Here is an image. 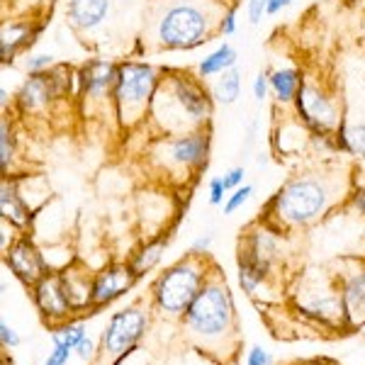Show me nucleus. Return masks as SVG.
<instances>
[{"label":"nucleus","mask_w":365,"mask_h":365,"mask_svg":"<svg viewBox=\"0 0 365 365\" xmlns=\"http://www.w3.org/2000/svg\"><path fill=\"white\" fill-rule=\"evenodd\" d=\"M246 365H273V356L263 349V346H251L246 351Z\"/></svg>","instance_id":"2f4dec72"},{"label":"nucleus","mask_w":365,"mask_h":365,"mask_svg":"<svg viewBox=\"0 0 365 365\" xmlns=\"http://www.w3.org/2000/svg\"><path fill=\"white\" fill-rule=\"evenodd\" d=\"M295 110L299 122L314 137H336V132L344 125L339 103L314 81H304L302 88H299L295 98Z\"/></svg>","instance_id":"6e6552de"},{"label":"nucleus","mask_w":365,"mask_h":365,"mask_svg":"<svg viewBox=\"0 0 365 365\" xmlns=\"http://www.w3.org/2000/svg\"><path fill=\"white\" fill-rule=\"evenodd\" d=\"M76 356L81 358V361H86V363H91V361H96V356H98V349H96V341H93L91 336H86L83 341H81L78 346H76Z\"/></svg>","instance_id":"4c0bfd02"},{"label":"nucleus","mask_w":365,"mask_h":365,"mask_svg":"<svg viewBox=\"0 0 365 365\" xmlns=\"http://www.w3.org/2000/svg\"><path fill=\"white\" fill-rule=\"evenodd\" d=\"M220 34H225V37L237 34V10H234V8H229L227 13H222V17H220Z\"/></svg>","instance_id":"e433bc0d"},{"label":"nucleus","mask_w":365,"mask_h":365,"mask_svg":"<svg viewBox=\"0 0 365 365\" xmlns=\"http://www.w3.org/2000/svg\"><path fill=\"white\" fill-rule=\"evenodd\" d=\"M244 178H246L244 166H234V168H229L225 175H222V180H225V185H227V190H229V192L237 190V187L244 185Z\"/></svg>","instance_id":"72a5a7b5"},{"label":"nucleus","mask_w":365,"mask_h":365,"mask_svg":"<svg viewBox=\"0 0 365 365\" xmlns=\"http://www.w3.org/2000/svg\"><path fill=\"white\" fill-rule=\"evenodd\" d=\"M336 197V185L329 175L299 173L268 200L263 222L273 229L309 227L331 207Z\"/></svg>","instance_id":"20e7f679"},{"label":"nucleus","mask_w":365,"mask_h":365,"mask_svg":"<svg viewBox=\"0 0 365 365\" xmlns=\"http://www.w3.org/2000/svg\"><path fill=\"white\" fill-rule=\"evenodd\" d=\"M251 195H253V185H249V182H244L237 190H232V195H227L225 200V215H234L237 210H241L251 200Z\"/></svg>","instance_id":"cd10ccee"},{"label":"nucleus","mask_w":365,"mask_h":365,"mask_svg":"<svg viewBox=\"0 0 365 365\" xmlns=\"http://www.w3.org/2000/svg\"><path fill=\"white\" fill-rule=\"evenodd\" d=\"M182 327L187 336L202 353L220 358L222 351L234 353L239 344V322H237V304L229 290L225 275L220 270H212L207 282L202 285L195 302L182 314Z\"/></svg>","instance_id":"f257e3e1"},{"label":"nucleus","mask_w":365,"mask_h":365,"mask_svg":"<svg viewBox=\"0 0 365 365\" xmlns=\"http://www.w3.org/2000/svg\"><path fill=\"white\" fill-rule=\"evenodd\" d=\"M336 144L346 154L365 158V125H341L336 132Z\"/></svg>","instance_id":"393cba45"},{"label":"nucleus","mask_w":365,"mask_h":365,"mask_svg":"<svg viewBox=\"0 0 365 365\" xmlns=\"http://www.w3.org/2000/svg\"><path fill=\"white\" fill-rule=\"evenodd\" d=\"M351 207L358 212V215L365 217V185H358L356 190L351 192Z\"/></svg>","instance_id":"ea45409f"},{"label":"nucleus","mask_w":365,"mask_h":365,"mask_svg":"<svg viewBox=\"0 0 365 365\" xmlns=\"http://www.w3.org/2000/svg\"><path fill=\"white\" fill-rule=\"evenodd\" d=\"M237 273H239L241 290H244L249 297H253L258 292V287L268 280L270 268L261 266V263L253 261V258H249L246 253H237Z\"/></svg>","instance_id":"4be33fe9"},{"label":"nucleus","mask_w":365,"mask_h":365,"mask_svg":"<svg viewBox=\"0 0 365 365\" xmlns=\"http://www.w3.org/2000/svg\"><path fill=\"white\" fill-rule=\"evenodd\" d=\"M15 154H17V139L13 132V125H10L8 117H3V120H0V168H3L5 178H8L10 170H13Z\"/></svg>","instance_id":"a878e982"},{"label":"nucleus","mask_w":365,"mask_h":365,"mask_svg":"<svg viewBox=\"0 0 365 365\" xmlns=\"http://www.w3.org/2000/svg\"><path fill=\"white\" fill-rule=\"evenodd\" d=\"M207 275L210 273L205 266V256L190 253V256L175 261L151 285L154 307L166 317H180L182 319V314L195 302L202 285L207 282Z\"/></svg>","instance_id":"423d86ee"},{"label":"nucleus","mask_w":365,"mask_h":365,"mask_svg":"<svg viewBox=\"0 0 365 365\" xmlns=\"http://www.w3.org/2000/svg\"><path fill=\"white\" fill-rule=\"evenodd\" d=\"M163 168L180 170V173H197L207 166L210 156V132L207 129H195V132L173 134L158 141L156 154Z\"/></svg>","instance_id":"1a4fd4ad"},{"label":"nucleus","mask_w":365,"mask_h":365,"mask_svg":"<svg viewBox=\"0 0 365 365\" xmlns=\"http://www.w3.org/2000/svg\"><path fill=\"white\" fill-rule=\"evenodd\" d=\"M237 58L239 54L232 44H227V42L220 44L215 51H210V54L197 63V76L200 78H217L220 73L237 66Z\"/></svg>","instance_id":"412c9836"},{"label":"nucleus","mask_w":365,"mask_h":365,"mask_svg":"<svg viewBox=\"0 0 365 365\" xmlns=\"http://www.w3.org/2000/svg\"><path fill=\"white\" fill-rule=\"evenodd\" d=\"M5 266L10 268V273L15 275L25 285H37L49 270L44 251L34 244V239L29 234H20L15 241H10V246L5 249Z\"/></svg>","instance_id":"9d476101"},{"label":"nucleus","mask_w":365,"mask_h":365,"mask_svg":"<svg viewBox=\"0 0 365 365\" xmlns=\"http://www.w3.org/2000/svg\"><path fill=\"white\" fill-rule=\"evenodd\" d=\"M210 93L217 105H225V108L234 105L241 96V71L234 66L225 71V73H220L215 78V83H212Z\"/></svg>","instance_id":"b1692460"},{"label":"nucleus","mask_w":365,"mask_h":365,"mask_svg":"<svg viewBox=\"0 0 365 365\" xmlns=\"http://www.w3.org/2000/svg\"><path fill=\"white\" fill-rule=\"evenodd\" d=\"M292 0H268V8H266V15H278L282 13L285 8H290Z\"/></svg>","instance_id":"a19ab883"},{"label":"nucleus","mask_w":365,"mask_h":365,"mask_svg":"<svg viewBox=\"0 0 365 365\" xmlns=\"http://www.w3.org/2000/svg\"><path fill=\"white\" fill-rule=\"evenodd\" d=\"M73 353L76 351L71 349L68 344L51 339V351H49V356H46L44 365H68V361H71V356H73Z\"/></svg>","instance_id":"c85d7f7f"},{"label":"nucleus","mask_w":365,"mask_h":365,"mask_svg":"<svg viewBox=\"0 0 365 365\" xmlns=\"http://www.w3.org/2000/svg\"><path fill=\"white\" fill-rule=\"evenodd\" d=\"M302 83L304 81H302V76H299V71L292 68V66L270 71V93H273V98L278 105L295 103Z\"/></svg>","instance_id":"6ab92c4d"},{"label":"nucleus","mask_w":365,"mask_h":365,"mask_svg":"<svg viewBox=\"0 0 365 365\" xmlns=\"http://www.w3.org/2000/svg\"><path fill=\"white\" fill-rule=\"evenodd\" d=\"M56 100H63L58 96L54 81H51L49 71L44 73H29L27 81L20 86L15 96V105L22 115H32V113H42V110L49 108Z\"/></svg>","instance_id":"4468645a"},{"label":"nucleus","mask_w":365,"mask_h":365,"mask_svg":"<svg viewBox=\"0 0 365 365\" xmlns=\"http://www.w3.org/2000/svg\"><path fill=\"white\" fill-rule=\"evenodd\" d=\"M20 341L22 339L15 331V327H10L8 322H0V344H3V349H17Z\"/></svg>","instance_id":"473e14b6"},{"label":"nucleus","mask_w":365,"mask_h":365,"mask_svg":"<svg viewBox=\"0 0 365 365\" xmlns=\"http://www.w3.org/2000/svg\"><path fill=\"white\" fill-rule=\"evenodd\" d=\"M86 336H88V331H86V324L83 322H63V324H58L54 331H51V339L63 341V344H68L73 351H76V346H78Z\"/></svg>","instance_id":"bb28decb"},{"label":"nucleus","mask_w":365,"mask_h":365,"mask_svg":"<svg viewBox=\"0 0 365 365\" xmlns=\"http://www.w3.org/2000/svg\"><path fill=\"white\" fill-rule=\"evenodd\" d=\"M212 108L215 100L210 91H205L200 76L185 68H166L151 100L149 117L166 137H173L207 127Z\"/></svg>","instance_id":"f03ea898"},{"label":"nucleus","mask_w":365,"mask_h":365,"mask_svg":"<svg viewBox=\"0 0 365 365\" xmlns=\"http://www.w3.org/2000/svg\"><path fill=\"white\" fill-rule=\"evenodd\" d=\"M120 63L113 58H88L78 68V91L88 103H110L113 105V88L117 81Z\"/></svg>","instance_id":"9b49d317"},{"label":"nucleus","mask_w":365,"mask_h":365,"mask_svg":"<svg viewBox=\"0 0 365 365\" xmlns=\"http://www.w3.org/2000/svg\"><path fill=\"white\" fill-rule=\"evenodd\" d=\"M139 278L134 275V270L129 268V263H113L105 270L93 278V287H91V304L93 309L108 307L110 302H115L117 297H122L125 292H129L134 287V282Z\"/></svg>","instance_id":"ddd939ff"},{"label":"nucleus","mask_w":365,"mask_h":365,"mask_svg":"<svg viewBox=\"0 0 365 365\" xmlns=\"http://www.w3.org/2000/svg\"><path fill=\"white\" fill-rule=\"evenodd\" d=\"M270 93V71H261V73L253 78V98L258 100V103H263V100L268 98Z\"/></svg>","instance_id":"7c9ffc66"},{"label":"nucleus","mask_w":365,"mask_h":365,"mask_svg":"<svg viewBox=\"0 0 365 365\" xmlns=\"http://www.w3.org/2000/svg\"><path fill=\"white\" fill-rule=\"evenodd\" d=\"M42 29L44 25L32 27L29 22H5L3 32H0V61H3L5 66L13 63L20 51L32 46L34 39L42 34Z\"/></svg>","instance_id":"a211bd4d"},{"label":"nucleus","mask_w":365,"mask_h":365,"mask_svg":"<svg viewBox=\"0 0 365 365\" xmlns=\"http://www.w3.org/2000/svg\"><path fill=\"white\" fill-rule=\"evenodd\" d=\"M0 215H3V222H8L10 227L20 229V232H25L32 225L34 212L25 202L17 182L10 178H3V185H0Z\"/></svg>","instance_id":"f3484780"},{"label":"nucleus","mask_w":365,"mask_h":365,"mask_svg":"<svg viewBox=\"0 0 365 365\" xmlns=\"http://www.w3.org/2000/svg\"><path fill=\"white\" fill-rule=\"evenodd\" d=\"M166 246H168V237H158V239L141 246V249L132 256V261H129V268L134 270V275H137V278H144L146 273H151V270L161 263Z\"/></svg>","instance_id":"5701e85b"},{"label":"nucleus","mask_w":365,"mask_h":365,"mask_svg":"<svg viewBox=\"0 0 365 365\" xmlns=\"http://www.w3.org/2000/svg\"><path fill=\"white\" fill-rule=\"evenodd\" d=\"M266 8H268V0H249L246 3V13H249L251 25H258L266 17Z\"/></svg>","instance_id":"c9c22d12"},{"label":"nucleus","mask_w":365,"mask_h":365,"mask_svg":"<svg viewBox=\"0 0 365 365\" xmlns=\"http://www.w3.org/2000/svg\"><path fill=\"white\" fill-rule=\"evenodd\" d=\"M0 105H3V110L8 108V91L5 88H0Z\"/></svg>","instance_id":"79ce46f5"},{"label":"nucleus","mask_w":365,"mask_h":365,"mask_svg":"<svg viewBox=\"0 0 365 365\" xmlns=\"http://www.w3.org/2000/svg\"><path fill=\"white\" fill-rule=\"evenodd\" d=\"M32 302L39 314L51 324H63L73 314L61 273H46L37 285H32Z\"/></svg>","instance_id":"f8f14e48"},{"label":"nucleus","mask_w":365,"mask_h":365,"mask_svg":"<svg viewBox=\"0 0 365 365\" xmlns=\"http://www.w3.org/2000/svg\"><path fill=\"white\" fill-rule=\"evenodd\" d=\"M163 68L144 61H122L113 88V110L122 127L139 125L149 117L151 100L161 83Z\"/></svg>","instance_id":"39448f33"},{"label":"nucleus","mask_w":365,"mask_h":365,"mask_svg":"<svg viewBox=\"0 0 365 365\" xmlns=\"http://www.w3.org/2000/svg\"><path fill=\"white\" fill-rule=\"evenodd\" d=\"M61 280H63V287H66V295H68V302L73 312H81V309H93L91 304V287H93V278H88V273H81V270H73V268H66L61 270Z\"/></svg>","instance_id":"aec40b11"},{"label":"nucleus","mask_w":365,"mask_h":365,"mask_svg":"<svg viewBox=\"0 0 365 365\" xmlns=\"http://www.w3.org/2000/svg\"><path fill=\"white\" fill-rule=\"evenodd\" d=\"M341 307H344V324L358 329L365 324V266L351 270L341 278L339 287Z\"/></svg>","instance_id":"dca6fc26"},{"label":"nucleus","mask_w":365,"mask_h":365,"mask_svg":"<svg viewBox=\"0 0 365 365\" xmlns=\"http://www.w3.org/2000/svg\"><path fill=\"white\" fill-rule=\"evenodd\" d=\"M227 185H225V180L222 178H212L210 180V192H207V200H210V205H225V200H227Z\"/></svg>","instance_id":"f704fd0d"},{"label":"nucleus","mask_w":365,"mask_h":365,"mask_svg":"<svg viewBox=\"0 0 365 365\" xmlns=\"http://www.w3.org/2000/svg\"><path fill=\"white\" fill-rule=\"evenodd\" d=\"M13 365H17V363H13Z\"/></svg>","instance_id":"37998d69"},{"label":"nucleus","mask_w":365,"mask_h":365,"mask_svg":"<svg viewBox=\"0 0 365 365\" xmlns=\"http://www.w3.org/2000/svg\"><path fill=\"white\" fill-rule=\"evenodd\" d=\"M54 66H56V61H54V56H51V54H29L25 58L27 73H44V71H49Z\"/></svg>","instance_id":"c756f323"},{"label":"nucleus","mask_w":365,"mask_h":365,"mask_svg":"<svg viewBox=\"0 0 365 365\" xmlns=\"http://www.w3.org/2000/svg\"><path fill=\"white\" fill-rule=\"evenodd\" d=\"M212 241H215V232H205V234H200V237H197L195 241H192L190 253H197V256H205V253H210Z\"/></svg>","instance_id":"58836bf2"},{"label":"nucleus","mask_w":365,"mask_h":365,"mask_svg":"<svg viewBox=\"0 0 365 365\" xmlns=\"http://www.w3.org/2000/svg\"><path fill=\"white\" fill-rule=\"evenodd\" d=\"M113 0H66V22L78 34L96 32L110 20Z\"/></svg>","instance_id":"2eb2a0df"},{"label":"nucleus","mask_w":365,"mask_h":365,"mask_svg":"<svg viewBox=\"0 0 365 365\" xmlns=\"http://www.w3.org/2000/svg\"><path fill=\"white\" fill-rule=\"evenodd\" d=\"M146 329H149V314L139 304H129V307L115 312L100 334L98 356L105 363L110 361V365H120L139 349L141 339L146 336Z\"/></svg>","instance_id":"0eeeda50"},{"label":"nucleus","mask_w":365,"mask_h":365,"mask_svg":"<svg viewBox=\"0 0 365 365\" xmlns=\"http://www.w3.org/2000/svg\"><path fill=\"white\" fill-rule=\"evenodd\" d=\"M217 15L210 0H166L151 13V42L161 51H190L210 42Z\"/></svg>","instance_id":"7ed1b4c3"}]
</instances>
